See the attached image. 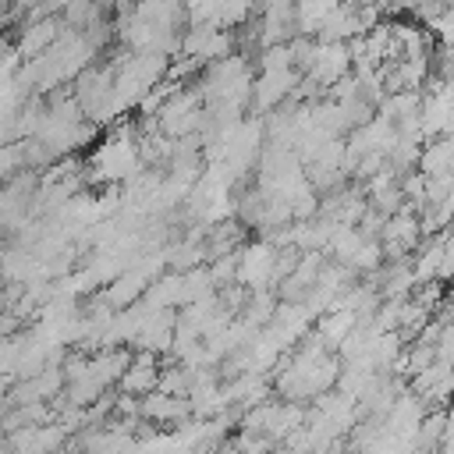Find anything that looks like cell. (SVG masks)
<instances>
[{"label":"cell","instance_id":"4","mask_svg":"<svg viewBox=\"0 0 454 454\" xmlns=\"http://www.w3.org/2000/svg\"><path fill=\"white\" fill-rule=\"evenodd\" d=\"M53 21H43V25H32V32H25V39H21V50H28V53H35V50H43V46H50L53 43Z\"/></svg>","mask_w":454,"mask_h":454},{"label":"cell","instance_id":"3","mask_svg":"<svg viewBox=\"0 0 454 454\" xmlns=\"http://www.w3.org/2000/svg\"><path fill=\"white\" fill-rule=\"evenodd\" d=\"M419 167L426 177H436V174H450V138L440 135L436 142H426V149L419 153Z\"/></svg>","mask_w":454,"mask_h":454},{"label":"cell","instance_id":"1","mask_svg":"<svg viewBox=\"0 0 454 454\" xmlns=\"http://www.w3.org/2000/svg\"><path fill=\"white\" fill-rule=\"evenodd\" d=\"M156 355L153 351H142L135 362H128L124 365V372L117 376L121 380V387L128 390V394H142V390H153L156 387Z\"/></svg>","mask_w":454,"mask_h":454},{"label":"cell","instance_id":"2","mask_svg":"<svg viewBox=\"0 0 454 454\" xmlns=\"http://www.w3.org/2000/svg\"><path fill=\"white\" fill-rule=\"evenodd\" d=\"M273 262H277L273 248H270V245H255V248H248V252L238 259V277L248 280V284H262V280L273 273Z\"/></svg>","mask_w":454,"mask_h":454}]
</instances>
